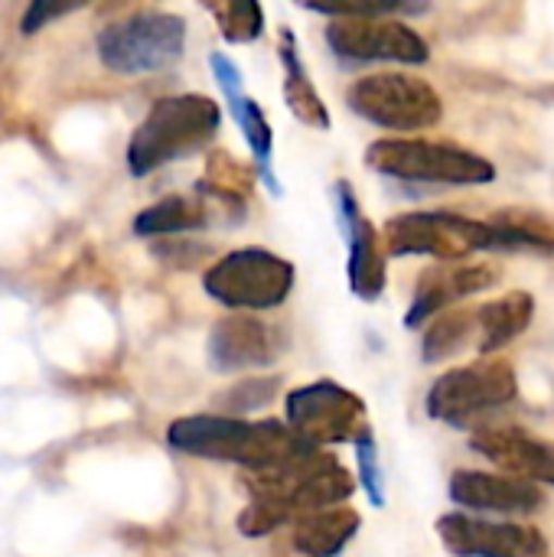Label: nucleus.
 <instances>
[{
  "label": "nucleus",
  "instance_id": "obj_1",
  "mask_svg": "<svg viewBox=\"0 0 554 557\" xmlns=\"http://www.w3.org/2000/svg\"><path fill=\"white\" fill-rule=\"evenodd\" d=\"M248 490L251 506L242 512L238 529L248 539H258L281 529L294 516H310L323 512L327 506H340L353 496V476L333 454L310 450L274 470L251 473Z\"/></svg>",
  "mask_w": 554,
  "mask_h": 557
},
{
  "label": "nucleus",
  "instance_id": "obj_2",
  "mask_svg": "<svg viewBox=\"0 0 554 557\" xmlns=\"http://www.w3.org/2000/svg\"><path fill=\"white\" fill-rule=\"evenodd\" d=\"M167 441L173 450L206 460H225L238 463L251 473L274 470L281 463H291L313 447L307 437H300L291 424L278 421H242L232 414H193L170 424Z\"/></svg>",
  "mask_w": 554,
  "mask_h": 557
},
{
  "label": "nucleus",
  "instance_id": "obj_3",
  "mask_svg": "<svg viewBox=\"0 0 554 557\" xmlns=\"http://www.w3.org/2000/svg\"><path fill=\"white\" fill-rule=\"evenodd\" d=\"M222 124L219 101L206 95L160 98L127 144V166L134 176H147L199 147H206Z\"/></svg>",
  "mask_w": 554,
  "mask_h": 557
},
{
  "label": "nucleus",
  "instance_id": "obj_4",
  "mask_svg": "<svg viewBox=\"0 0 554 557\" xmlns=\"http://www.w3.org/2000/svg\"><path fill=\"white\" fill-rule=\"evenodd\" d=\"M366 166L405 180V183H438V186H487L496 180V166L457 144L418 140V137H389L376 140L366 150Z\"/></svg>",
  "mask_w": 554,
  "mask_h": 557
},
{
  "label": "nucleus",
  "instance_id": "obj_5",
  "mask_svg": "<svg viewBox=\"0 0 554 557\" xmlns=\"http://www.w3.org/2000/svg\"><path fill=\"white\" fill-rule=\"evenodd\" d=\"M385 245L395 258L424 255L460 261L477 251H500L503 235L493 222H477L457 212H405L385 225Z\"/></svg>",
  "mask_w": 554,
  "mask_h": 557
},
{
  "label": "nucleus",
  "instance_id": "obj_6",
  "mask_svg": "<svg viewBox=\"0 0 554 557\" xmlns=\"http://www.w3.org/2000/svg\"><path fill=\"white\" fill-rule=\"evenodd\" d=\"M346 101L359 117L392 134H415L444 117V101L434 85L405 72L362 75L349 88Z\"/></svg>",
  "mask_w": 554,
  "mask_h": 557
},
{
  "label": "nucleus",
  "instance_id": "obj_7",
  "mask_svg": "<svg viewBox=\"0 0 554 557\" xmlns=\"http://www.w3.org/2000/svg\"><path fill=\"white\" fill-rule=\"evenodd\" d=\"M519 395L516 372L503 359H483L441 375L428 392V414L447 428L473 431L490 411L506 408Z\"/></svg>",
  "mask_w": 554,
  "mask_h": 557
},
{
  "label": "nucleus",
  "instance_id": "obj_8",
  "mask_svg": "<svg viewBox=\"0 0 554 557\" xmlns=\"http://www.w3.org/2000/svg\"><path fill=\"white\" fill-rule=\"evenodd\" d=\"M186 46V23L173 13H134L98 33V59L121 75L170 69Z\"/></svg>",
  "mask_w": 554,
  "mask_h": 557
},
{
  "label": "nucleus",
  "instance_id": "obj_9",
  "mask_svg": "<svg viewBox=\"0 0 554 557\" xmlns=\"http://www.w3.org/2000/svg\"><path fill=\"white\" fill-rule=\"evenodd\" d=\"M294 290V264L264 248H238L206 271V294L232 310H271Z\"/></svg>",
  "mask_w": 554,
  "mask_h": 557
},
{
  "label": "nucleus",
  "instance_id": "obj_10",
  "mask_svg": "<svg viewBox=\"0 0 554 557\" xmlns=\"http://www.w3.org/2000/svg\"><path fill=\"white\" fill-rule=\"evenodd\" d=\"M287 424L313 447L356 441L366 424V405L359 395L336 382L300 385L287 395Z\"/></svg>",
  "mask_w": 554,
  "mask_h": 557
},
{
  "label": "nucleus",
  "instance_id": "obj_11",
  "mask_svg": "<svg viewBox=\"0 0 554 557\" xmlns=\"http://www.w3.org/2000/svg\"><path fill=\"white\" fill-rule=\"evenodd\" d=\"M327 42L336 55L356 62H402L421 65L431 59L428 39L398 16H349L327 26Z\"/></svg>",
  "mask_w": 554,
  "mask_h": 557
},
{
  "label": "nucleus",
  "instance_id": "obj_12",
  "mask_svg": "<svg viewBox=\"0 0 554 557\" xmlns=\"http://www.w3.org/2000/svg\"><path fill=\"white\" fill-rule=\"evenodd\" d=\"M438 535L454 557H545L549 552V542L539 529L473 519L467 512L444 516L438 522Z\"/></svg>",
  "mask_w": 554,
  "mask_h": 557
},
{
  "label": "nucleus",
  "instance_id": "obj_13",
  "mask_svg": "<svg viewBox=\"0 0 554 557\" xmlns=\"http://www.w3.org/2000/svg\"><path fill=\"white\" fill-rule=\"evenodd\" d=\"M287 349V336L258 320V317H229L219 320L209 336V362L219 372H245V369H264Z\"/></svg>",
  "mask_w": 554,
  "mask_h": 557
},
{
  "label": "nucleus",
  "instance_id": "obj_14",
  "mask_svg": "<svg viewBox=\"0 0 554 557\" xmlns=\"http://www.w3.org/2000/svg\"><path fill=\"white\" fill-rule=\"evenodd\" d=\"M333 196H336L340 228H343V238L349 245V264H346L349 287L359 300H379V294L385 290V258H382L379 235L369 225V219L362 215L359 199L346 180H340L333 186Z\"/></svg>",
  "mask_w": 554,
  "mask_h": 557
},
{
  "label": "nucleus",
  "instance_id": "obj_15",
  "mask_svg": "<svg viewBox=\"0 0 554 557\" xmlns=\"http://www.w3.org/2000/svg\"><path fill=\"white\" fill-rule=\"evenodd\" d=\"M451 503L470 512H500V516H526L542 509L545 493L539 483L516 480V476H493V473H473L457 470L447 483Z\"/></svg>",
  "mask_w": 554,
  "mask_h": 557
},
{
  "label": "nucleus",
  "instance_id": "obj_16",
  "mask_svg": "<svg viewBox=\"0 0 554 557\" xmlns=\"http://www.w3.org/2000/svg\"><path fill=\"white\" fill-rule=\"evenodd\" d=\"M470 447L500 467L506 476L529 480V483H552L554 486V447L522 434L516 428H480L470 437Z\"/></svg>",
  "mask_w": 554,
  "mask_h": 557
},
{
  "label": "nucleus",
  "instance_id": "obj_17",
  "mask_svg": "<svg viewBox=\"0 0 554 557\" xmlns=\"http://www.w3.org/2000/svg\"><path fill=\"white\" fill-rule=\"evenodd\" d=\"M496 284V271L490 264H457V261H444L441 268L424 271V277L415 287V300L408 307L405 326L418 330L421 323H428L431 317H441L447 307H454L464 297H473L487 287Z\"/></svg>",
  "mask_w": 554,
  "mask_h": 557
},
{
  "label": "nucleus",
  "instance_id": "obj_18",
  "mask_svg": "<svg viewBox=\"0 0 554 557\" xmlns=\"http://www.w3.org/2000/svg\"><path fill=\"white\" fill-rule=\"evenodd\" d=\"M209 62H212V72H216V78H219V85H222L229 104H232V114H235V121H238V127H242V134H245L251 153H255V160L264 166V180H268V183L274 186V193H278V183H274V173H271L274 134H271V124H268L261 104H258L251 95H245V88H242V72L235 69L232 59H225L222 52H212Z\"/></svg>",
  "mask_w": 554,
  "mask_h": 557
},
{
  "label": "nucleus",
  "instance_id": "obj_19",
  "mask_svg": "<svg viewBox=\"0 0 554 557\" xmlns=\"http://www.w3.org/2000/svg\"><path fill=\"white\" fill-rule=\"evenodd\" d=\"M278 55H281V65H284V104L291 108V114L307 124V127H320L327 131L330 127V111L317 91V85L310 82L307 75V65L297 52V36L284 26L281 29V46H278Z\"/></svg>",
  "mask_w": 554,
  "mask_h": 557
},
{
  "label": "nucleus",
  "instance_id": "obj_20",
  "mask_svg": "<svg viewBox=\"0 0 554 557\" xmlns=\"http://www.w3.org/2000/svg\"><path fill=\"white\" fill-rule=\"evenodd\" d=\"M532 317H535V300H532V294H522V290L477 307V323H480L477 352L490 356V352L503 349L506 343H513L519 333L529 330Z\"/></svg>",
  "mask_w": 554,
  "mask_h": 557
},
{
  "label": "nucleus",
  "instance_id": "obj_21",
  "mask_svg": "<svg viewBox=\"0 0 554 557\" xmlns=\"http://www.w3.org/2000/svg\"><path fill=\"white\" fill-rule=\"evenodd\" d=\"M359 532V516L346 506L310 512L297 522L294 548L304 557H336Z\"/></svg>",
  "mask_w": 554,
  "mask_h": 557
},
{
  "label": "nucleus",
  "instance_id": "obj_22",
  "mask_svg": "<svg viewBox=\"0 0 554 557\" xmlns=\"http://www.w3.org/2000/svg\"><path fill=\"white\" fill-rule=\"evenodd\" d=\"M477 339H480L477 310H444L424 333L421 359L424 362H444V359L470 349V343H477Z\"/></svg>",
  "mask_w": 554,
  "mask_h": 557
},
{
  "label": "nucleus",
  "instance_id": "obj_23",
  "mask_svg": "<svg viewBox=\"0 0 554 557\" xmlns=\"http://www.w3.org/2000/svg\"><path fill=\"white\" fill-rule=\"evenodd\" d=\"M206 225V206L186 196H170L150 209H144L134 219V232L150 238V235H180V232H193Z\"/></svg>",
  "mask_w": 554,
  "mask_h": 557
},
{
  "label": "nucleus",
  "instance_id": "obj_24",
  "mask_svg": "<svg viewBox=\"0 0 554 557\" xmlns=\"http://www.w3.org/2000/svg\"><path fill=\"white\" fill-rule=\"evenodd\" d=\"M225 42H255L264 33L261 0H199Z\"/></svg>",
  "mask_w": 554,
  "mask_h": 557
},
{
  "label": "nucleus",
  "instance_id": "obj_25",
  "mask_svg": "<svg viewBox=\"0 0 554 557\" xmlns=\"http://www.w3.org/2000/svg\"><path fill=\"white\" fill-rule=\"evenodd\" d=\"M313 13H327L336 20L349 16H395V13H418L424 0H297Z\"/></svg>",
  "mask_w": 554,
  "mask_h": 557
},
{
  "label": "nucleus",
  "instance_id": "obj_26",
  "mask_svg": "<svg viewBox=\"0 0 554 557\" xmlns=\"http://www.w3.org/2000/svg\"><path fill=\"white\" fill-rule=\"evenodd\" d=\"M278 385H281V382H278L274 375H268V379H245V382L232 385L219 401H222L225 411H232V414H248V411L268 405V401L278 395Z\"/></svg>",
  "mask_w": 554,
  "mask_h": 557
},
{
  "label": "nucleus",
  "instance_id": "obj_27",
  "mask_svg": "<svg viewBox=\"0 0 554 557\" xmlns=\"http://www.w3.org/2000/svg\"><path fill=\"white\" fill-rule=\"evenodd\" d=\"M206 186H209L219 199L238 202V199L248 193L251 180H248V170H245L242 163H235L232 157L219 153V157L209 163V183H206Z\"/></svg>",
  "mask_w": 554,
  "mask_h": 557
},
{
  "label": "nucleus",
  "instance_id": "obj_28",
  "mask_svg": "<svg viewBox=\"0 0 554 557\" xmlns=\"http://www.w3.org/2000/svg\"><path fill=\"white\" fill-rule=\"evenodd\" d=\"M356 450H359V467H362V483H366V493L369 499L382 509L385 506V493H382V470H379V454H376V437H372V428H366L356 441Z\"/></svg>",
  "mask_w": 554,
  "mask_h": 557
},
{
  "label": "nucleus",
  "instance_id": "obj_29",
  "mask_svg": "<svg viewBox=\"0 0 554 557\" xmlns=\"http://www.w3.org/2000/svg\"><path fill=\"white\" fill-rule=\"evenodd\" d=\"M85 3H91V0H29V7L23 13V33H36L72 10H82Z\"/></svg>",
  "mask_w": 554,
  "mask_h": 557
}]
</instances>
